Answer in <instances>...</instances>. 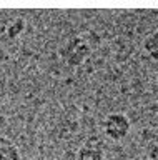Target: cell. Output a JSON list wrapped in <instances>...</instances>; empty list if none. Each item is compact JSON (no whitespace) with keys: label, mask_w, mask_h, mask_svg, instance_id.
<instances>
[{"label":"cell","mask_w":158,"mask_h":160,"mask_svg":"<svg viewBox=\"0 0 158 160\" xmlns=\"http://www.w3.org/2000/svg\"><path fill=\"white\" fill-rule=\"evenodd\" d=\"M145 160H158V143H151L146 148Z\"/></svg>","instance_id":"obj_7"},{"label":"cell","mask_w":158,"mask_h":160,"mask_svg":"<svg viewBox=\"0 0 158 160\" xmlns=\"http://www.w3.org/2000/svg\"><path fill=\"white\" fill-rule=\"evenodd\" d=\"M0 160H22L20 150L13 142L2 140L0 142Z\"/></svg>","instance_id":"obj_5"},{"label":"cell","mask_w":158,"mask_h":160,"mask_svg":"<svg viewBox=\"0 0 158 160\" xmlns=\"http://www.w3.org/2000/svg\"><path fill=\"white\" fill-rule=\"evenodd\" d=\"M92 55V47L83 37H70L60 48V58L70 67H80Z\"/></svg>","instance_id":"obj_1"},{"label":"cell","mask_w":158,"mask_h":160,"mask_svg":"<svg viewBox=\"0 0 158 160\" xmlns=\"http://www.w3.org/2000/svg\"><path fill=\"white\" fill-rule=\"evenodd\" d=\"M105 158V143L98 137H88L77 152V160H103Z\"/></svg>","instance_id":"obj_3"},{"label":"cell","mask_w":158,"mask_h":160,"mask_svg":"<svg viewBox=\"0 0 158 160\" xmlns=\"http://www.w3.org/2000/svg\"><path fill=\"white\" fill-rule=\"evenodd\" d=\"M23 30H25V20L22 17H15L12 18L10 22L5 25V35L8 38H17L20 37L23 33Z\"/></svg>","instance_id":"obj_6"},{"label":"cell","mask_w":158,"mask_h":160,"mask_svg":"<svg viewBox=\"0 0 158 160\" xmlns=\"http://www.w3.org/2000/svg\"><path fill=\"white\" fill-rule=\"evenodd\" d=\"M132 128V122L125 113L120 112H112L108 113L103 120V132L113 142H120L127 138Z\"/></svg>","instance_id":"obj_2"},{"label":"cell","mask_w":158,"mask_h":160,"mask_svg":"<svg viewBox=\"0 0 158 160\" xmlns=\"http://www.w3.org/2000/svg\"><path fill=\"white\" fill-rule=\"evenodd\" d=\"M143 50L151 60L158 62V30H153L143 40Z\"/></svg>","instance_id":"obj_4"}]
</instances>
